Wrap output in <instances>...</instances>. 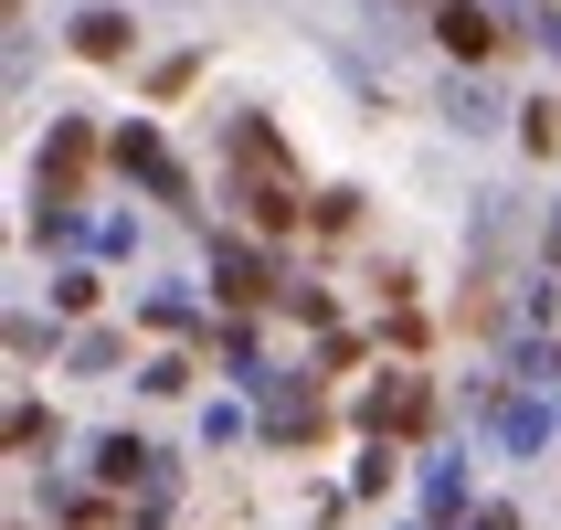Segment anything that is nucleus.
<instances>
[{"instance_id":"nucleus-4","label":"nucleus","mask_w":561,"mask_h":530,"mask_svg":"<svg viewBox=\"0 0 561 530\" xmlns=\"http://www.w3.org/2000/svg\"><path fill=\"white\" fill-rule=\"evenodd\" d=\"M213 286L233 297V308H265V297H276V266H265L254 245H233V234H213Z\"/></svg>"},{"instance_id":"nucleus-7","label":"nucleus","mask_w":561,"mask_h":530,"mask_svg":"<svg viewBox=\"0 0 561 530\" xmlns=\"http://www.w3.org/2000/svg\"><path fill=\"white\" fill-rule=\"evenodd\" d=\"M127 43H138V32H127V11H106V0H95V11H75V54H85V64H127Z\"/></svg>"},{"instance_id":"nucleus-1","label":"nucleus","mask_w":561,"mask_h":530,"mask_svg":"<svg viewBox=\"0 0 561 530\" xmlns=\"http://www.w3.org/2000/svg\"><path fill=\"white\" fill-rule=\"evenodd\" d=\"M106 159H117V170H138V181H149L159 202H191V170H181L170 149H159V127H149V117H127L117 138H106Z\"/></svg>"},{"instance_id":"nucleus-3","label":"nucleus","mask_w":561,"mask_h":530,"mask_svg":"<svg viewBox=\"0 0 561 530\" xmlns=\"http://www.w3.org/2000/svg\"><path fill=\"white\" fill-rule=\"evenodd\" d=\"M435 43H445L456 64H488V54L508 43V32L488 22V0H435Z\"/></svg>"},{"instance_id":"nucleus-5","label":"nucleus","mask_w":561,"mask_h":530,"mask_svg":"<svg viewBox=\"0 0 561 530\" xmlns=\"http://www.w3.org/2000/svg\"><path fill=\"white\" fill-rule=\"evenodd\" d=\"M424 414H435V393H424L413 372H381V382H371V436H413Z\"/></svg>"},{"instance_id":"nucleus-2","label":"nucleus","mask_w":561,"mask_h":530,"mask_svg":"<svg viewBox=\"0 0 561 530\" xmlns=\"http://www.w3.org/2000/svg\"><path fill=\"white\" fill-rule=\"evenodd\" d=\"M85 170H95V127L85 117H54V138H43V181H32V191H43V202H75Z\"/></svg>"},{"instance_id":"nucleus-10","label":"nucleus","mask_w":561,"mask_h":530,"mask_svg":"<svg viewBox=\"0 0 561 530\" xmlns=\"http://www.w3.org/2000/svg\"><path fill=\"white\" fill-rule=\"evenodd\" d=\"M11 446H22V456H54V414L22 404V414H11Z\"/></svg>"},{"instance_id":"nucleus-8","label":"nucleus","mask_w":561,"mask_h":530,"mask_svg":"<svg viewBox=\"0 0 561 530\" xmlns=\"http://www.w3.org/2000/svg\"><path fill=\"white\" fill-rule=\"evenodd\" d=\"M445 117L467 127V138H488V127H499V117H519V106H499V95L477 86V75H456V86H445Z\"/></svg>"},{"instance_id":"nucleus-12","label":"nucleus","mask_w":561,"mask_h":530,"mask_svg":"<svg viewBox=\"0 0 561 530\" xmlns=\"http://www.w3.org/2000/svg\"><path fill=\"white\" fill-rule=\"evenodd\" d=\"M117 350H127L117 329H85V340H75V372H117Z\"/></svg>"},{"instance_id":"nucleus-11","label":"nucleus","mask_w":561,"mask_h":530,"mask_svg":"<svg viewBox=\"0 0 561 530\" xmlns=\"http://www.w3.org/2000/svg\"><path fill=\"white\" fill-rule=\"evenodd\" d=\"M32 234H43V245H75V234H85V213H75V202H43V213H32Z\"/></svg>"},{"instance_id":"nucleus-6","label":"nucleus","mask_w":561,"mask_h":530,"mask_svg":"<svg viewBox=\"0 0 561 530\" xmlns=\"http://www.w3.org/2000/svg\"><path fill=\"white\" fill-rule=\"evenodd\" d=\"M95 477H106L117 499H127V488H138V499H159V488H170V477L149 467V446H138V436H106V446H95Z\"/></svg>"},{"instance_id":"nucleus-9","label":"nucleus","mask_w":561,"mask_h":530,"mask_svg":"<svg viewBox=\"0 0 561 530\" xmlns=\"http://www.w3.org/2000/svg\"><path fill=\"white\" fill-rule=\"evenodd\" d=\"M519 149H530V159L561 149V106H551V95H540V106H519Z\"/></svg>"},{"instance_id":"nucleus-13","label":"nucleus","mask_w":561,"mask_h":530,"mask_svg":"<svg viewBox=\"0 0 561 530\" xmlns=\"http://www.w3.org/2000/svg\"><path fill=\"white\" fill-rule=\"evenodd\" d=\"M477 530H519V509H499V499H488V509H477Z\"/></svg>"},{"instance_id":"nucleus-14","label":"nucleus","mask_w":561,"mask_h":530,"mask_svg":"<svg viewBox=\"0 0 561 530\" xmlns=\"http://www.w3.org/2000/svg\"><path fill=\"white\" fill-rule=\"evenodd\" d=\"M540 32H551V43H561V22H540Z\"/></svg>"}]
</instances>
